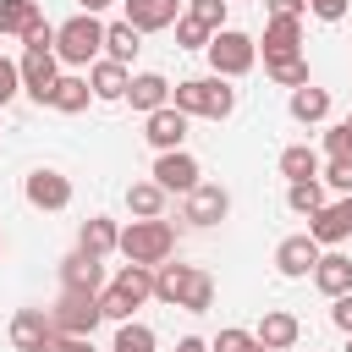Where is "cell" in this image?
Listing matches in <instances>:
<instances>
[{
    "label": "cell",
    "mask_w": 352,
    "mask_h": 352,
    "mask_svg": "<svg viewBox=\"0 0 352 352\" xmlns=\"http://www.w3.org/2000/svg\"><path fill=\"white\" fill-rule=\"evenodd\" d=\"M22 44H28V50H55V28H50V22L38 16V22H33L28 33H22Z\"/></svg>",
    "instance_id": "obj_40"
},
{
    "label": "cell",
    "mask_w": 352,
    "mask_h": 352,
    "mask_svg": "<svg viewBox=\"0 0 352 352\" xmlns=\"http://www.w3.org/2000/svg\"><path fill=\"white\" fill-rule=\"evenodd\" d=\"M286 204H292L297 214H319V209H324V187H319V176H314V182H292V187H286Z\"/></svg>",
    "instance_id": "obj_31"
},
{
    "label": "cell",
    "mask_w": 352,
    "mask_h": 352,
    "mask_svg": "<svg viewBox=\"0 0 352 352\" xmlns=\"http://www.w3.org/2000/svg\"><path fill=\"white\" fill-rule=\"evenodd\" d=\"M314 264H319V242L302 231V236H286L280 248H275V270L286 275V280H297V275H314Z\"/></svg>",
    "instance_id": "obj_13"
},
{
    "label": "cell",
    "mask_w": 352,
    "mask_h": 352,
    "mask_svg": "<svg viewBox=\"0 0 352 352\" xmlns=\"http://www.w3.org/2000/svg\"><path fill=\"white\" fill-rule=\"evenodd\" d=\"M253 60H258V44H253L248 33L220 28V33L209 38V66H214V77H242V72H253Z\"/></svg>",
    "instance_id": "obj_4"
},
{
    "label": "cell",
    "mask_w": 352,
    "mask_h": 352,
    "mask_svg": "<svg viewBox=\"0 0 352 352\" xmlns=\"http://www.w3.org/2000/svg\"><path fill=\"white\" fill-rule=\"evenodd\" d=\"M60 286L66 292H104V264H99V253H66L60 258Z\"/></svg>",
    "instance_id": "obj_11"
},
{
    "label": "cell",
    "mask_w": 352,
    "mask_h": 352,
    "mask_svg": "<svg viewBox=\"0 0 352 352\" xmlns=\"http://www.w3.org/2000/svg\"><path fill=\"white\" fill-rule=\"evenodd\" d=\"M170 104L187 110V116H209V121H226L236 110V88H226V77H187L170 88Z\"/></svg>",
    "instance_id": "obj_1"
},
{
    "label": "cell",
    "mask_w": 352,
    "mask_h": 352,
    "mask_svg": "<svg viewBox=\"0 0 352 352\" xmlns=\"http://www.w3.org/2000/svg\"><path fill=\"white\" fill-rule=\"evenodd\" d=\"M264 6H270V16H297V22L308 11V0H264Z\"/></svg>",
    "instance_id": "obj_44"
},
{
    "label": "cell",
    "mask_w": 352,
    "mask_h": 352,
    "mask_svg": "<svg viewBox=\"0 0 352 352\" xmlns=\"http://www.w3.org/2000/svg\"><path fill=\"white\" fill-rule=\"evenodd\" d=\"M110 352H154V330L138 324V319H126V324L116 330V346H110Z\"/></svg>",
    "instance_id": "obj_32"
},
{
    "label": "cell",
    "mask_w": 352,
    "mask_h": 352,
    "mask_svg": "<svg viewBox=\"0 0 352 352\" xmlns=\"http://www.w3.org/2000/svg\"><path fill=\"white\" fill-rule=\"evenodd\" d=\"M22 88L38 99V104H50V94H55V82H60V55L55 50H22Z\"/></svg>",
    "instance_id": "obj_6"
},
{
    "label": "cell",
    "mask_w": 352,
    "mask_h": 352,
    "mask_svg": "<svg viewBox=\"0 0 352 352\" xmlns=\"http://www.w3.org/2000/svg\"><path fill=\"white\" fill-rule=\"evenodd\" d=\"M0 248H6V242H0Z\"/></svg>",
    "instance_id": "obj_48"
},
{
    "label": "cell",
    "mask_w": 352,
    "mask_h": 352,
    "mask_svg": "<svg viewBox=\"0 0 352 352\" xmlns=\"http://www.w3.org/2000/svg\"><path fill=\"white\" fill-rule=\"evenodd\" d=\"M143 138L160 148V154H170V148H182V138H187V110H176V104H165V110H154L148 121H143Z\"/></svg>",
    "instance_id": "obj_12"
},
{
    "label": "cell",
    "mask_w": 352,
    "mask_h": 352,
    "mask_svg": "<svg viewBox=\"0 0 352 352\" xmlns=\"http://www.w3.org/2000/svg\"><path fill=\"white\" fill-rule=\"evenodd\" d=\"M110 286H116V292H126L132 302H143V297H154V264H126Z\"/></svg>",
    "instance_id": "obj_28"
},
{
    "label": "cell",
    "mask_w": 352,
    "mask_h": 352,
    "mask_svg": "<svg viewBox=\"0 0 352 352\" xmlns=\"http://www.w3.org/2000/svg\"><path fill=\"white\" fill-rule=\"evenodd\" d=\"M88 99H94L88 77H60V82H55V94H50V104H55L60 116H77V110H88Z\"/></svg>",
    "instance_id": "obj_23"
},
{
    "label": "cell",
    "mask_w": 352,
    "mask_h": 352,
    "mask_svg": "<svg viewBox=\"0 0 352 352\" xmlns=\"http://www.w3.org/2000/svg\"><path fill=\"white\" fill-rule=\"evenodd\" d=\"M319 182H330L336 192H352V154H330V165H324Z\"/></svg>",
    "instance_id": "obj_37"
},
{
    "label": "cell",
    "mask_w": 352,
    "mask_h": 352,
    "mask_svg": "<svg viewBox=\"0 0 352 352\" xmlns=\"http://www.w3.org/2000/svg\"><path fill=\"white\" fill-rule=\"evenodd\" d=\"M209 38H214V33H209L204 22H192L187 11L176 16V44H182V50H209Z\"/></svg>",
    "instance_id": "obj_34"
},
{
    "label": "cell",
    "mask_w": 352,
    "mask_h": 352,
    "mask_svg": "<svg viewBox=\"0 0 352 352\" xmlns=\"http://www.w3.org/2000/svg\"><path fill=\"white\" fill-rule=\"evenodd\" d=\"M330 319H336V330H346V336H352V292H341V297H336Z\"/></svg>",
    "instance_id": "obj_42"
},
{
    "label": "cell",
    "mask_w": 352,
    "mask_h": 352,
    "mask_svg": "<svg viewBox=\"0 0 352 352\" xmlns=\"http://www.w3.org/2000/svg\"><path fill=\"white\" fill-rule=\"evenodd\" d=\"M22 192H28L33 209H66V204H72V182H66L60 170H50V165H38V170L22 182Z\"/></svg>",
    "instance_id": "obj_8"
},
{
    "label": "cell",
    "mask_w": 352,
    "mask_h": 352,
    "mask_svg": "<svg viewBox=\"0 0 352 352\" xmlns=\"http://www.w3.org/2000/svg\"><path fill=\"white\" fill-rule=\"evenodd\" d=\"M99 50H104V22H99L94 11H77L72 22L55 28V55H60L66 66H94Z\"/></svg>",
    "instance_id": "obj_2"
},
{
    "label": "cell",
    "mask_w": 352,
    "mask_h": 352,
    "mask_svg": "<svg viewBox=\"0 0 352 352\" xmlns=\"http://www.w3.org/2000/svg\"><path fill=\"white\" fill-rule=\"evenodd\" d=\"M187 275H192V264H154V297H160L165 308H182Z\"/></svg>",
    "instance_id": "obj_21"
},
{
    "label": "cell",
    "mask_w": 352,
    "mask_h": 352,
    "mask_svg": "<svg viewBox=\"0 0 352 352\" xmlns=\"http://www.w3.org/2000/svg\"><path fill=\"white\" fill-rule=\"evenodd\" d=\"M126 104H132V110H143V116H154V110H165V104H170V82H165L160 72H138V77H132V88H126Z\"/></svg>",
    "instance_id": "obj_16"
},
{
    "label": "cell",
    "mask_w": 352,
    "mask_h": 352,
    "mask_svg": "<svg viewBox=\"0 0 352 352\" xmlns=\"http://www.w3.org/2000/svg\"><path fill=\"white\" fill-rule=\"evenodd\" d=\"M280 176H286V182H314V176H319V154H314L308 143H292V148L280 154Z\"/></svg>",
    "instance_id": "obj_27"
},
{
    "label": "cell",
    "mask_w": 352,
    "mask_h": 352,
    "mask_svg": "<svg viewBox=\"0 0 352 352\" xmlns=\"http://www.w3.org/2000/svg\"><path fill=\"white\" fill-rule=\"evenodd\" d=\"M154 182H160L165 192H192V187H198V160H192L187 148L160 154V160H154Z\"/></svg>",
    "instance_id": "obj_10"
},
{
    "label": "cell",
    "mask_w": 352,
    "mask_h": 352,
    "mask_svg": "<svg viewBox=\"0 0 352 352\" xmlns=\"http://www.w3.org/2000/svg\"><path fill=\"white\" fill-rule=\"evenodd\" d=\"M176 352H209V341H198V336H182V341H176Z\"/></svg>",
    "instance_id": "obj_45"
},
{
    "label": "cell",
    "mask_w": 352,
    "mask_h": 352,
    "mask_svg": "<svg viewBox=\"0 0 352 352\" xmlns=\"http://www.w3.org/2000/svg\"><path fill=\"white\" fill-rule=\"evenodd\" d=\"M121 253H126V264H165L176 253V231L165 220H132L121 231Z\"/></svg>",
    "instance_id": "obj_3"
},
{
    "label": "cell",
    "mask_w": 352,
    "mask_h": 352,
    "mask_svg": "<svg viewBox=\"0 0 352 352\" xmlns=\"http://www.w3.org/2000/svg\"><path fill=\"white\" fill-rule=\"evenodd\" d=\"M55 330L60 336H94V324L104 319L99 314V292H60V302L50 308Z\"/></svg>",
    "instance_id": "obj_5"
},
{
    "label": "cell",
    "mask_w": 352,
    "mask_h": 352,
    "mask_svg": "<svg viewBox=\"0 0 352 352\" xmlns=\"http://www.w3.org/2000/svg\"><path fill=\"white\" fill-rule=\"evenodd\" d=\"M50 352H94V336H55Z\"/></svg>",
    "instance_id": "obj_43"
},
{
    "label": "cell",
    "mask_w": 352,
    "mask_h": 352,
    "mask_svg": "<svg viewBox=\"0 0 352 352\" xmlns=\"http://www.w3.org/2000/svg\"><path fill=\"white\" fill-rule=\"evenodd\" d=\"M346 6H352V0H308V11H314L319 22H341V16H346Z\"/></svg>",
    "instance_id": "obj_41"
},
{
    "label": "cell",
    "mask_w": 352,
    "mask_h": 352,
    "mask_svg": "<svg viewBox=\"0 0 352 352\" xmlns=\"http://www.w3.org/2000/svg\"><path fill=\"white\" fill-rule=\"evenodd\" d=\"M38 22V0H0V33H28Z\"/></svg>",
    "instance_id": "obj_29"
},
{
    "label": "cell",
    "mask_w": 352,
    "mask_h": 352,
    "mask_svg": "<svg viewBox=\"0 0 352 352\" xmlns=\"http://www.w3.org/2000/svg\"><path fill=\"white\" fill-rule=\"evenodd\" d=\"M55 336H60V330H55V319H50L44 308H16V314H11V346H16V352H50Z\"/></svg>",
    "instance_id": "obj_7"
},
{
    "label": "cell",
    "mask_w": 352,
    "mask_h": 352,
    "mask_svg": "<svg viewBox=\"0 0 352 352\" xmlns=\"http://www.w3.org/2000/svg\"><path fill=\"white\" fill-rule=\"evenodd\" d=\"M253 336H258L270 352H286V346L302 336V324H297V314H286V308H270V314L258 319V330H253Z\"/></svg>",
    "instance_id": "obj_18"
},
{
    "label": "cell",
    "mask_w": 352,
    "mask_h": 352,
    "mask_svg": "<svg viewBox=\"0 0 352 352\" xmlns=\"http://www.w3.org/2000/svg\"><path fill=\"white\" fill-rule=\"evenodd\" d=\"M104 6H116V0H82V11H104Z\"/></svg>",
    "instance_id": "obj_46"
},
{
    "label": "cell",
    "mask_w": 352,
    "mask_h": 352,
    "mask_svg": "<svg viewBox=\"0 0 352 352\" xmlns=\"http://www.w3.org/2000/svg\"><path fill=\"white\" fill-rule=\"evenodd\" d=\"M16 94H22V66H16V60H6V55H0V104H11V99H16Z\"/></svg>",
    "instance_id": "obj_38"
},
{
    "label": "cell",
    "mask_w": 352,
    "mask_h": 352,
    "mask_svg": "<svg viewBox=\"0 0 352 352\" xmlns=\"http://www.w3.org/2000/svg\"><path fill=\"white\" fill-rule=\"evenodd\" d=\"M132 308H138V302H132L126 292H116V286H104V292H99V314H104V319L126 324V319H132Z\"/></svg>",
    "instance_id": "obj_35"
},
{
    "label": "cell",
    "mask_w": 352,
    "mask_h": 352,
    "mask_svg": "<svg viewBox=\"0 0 352 352\" xmlns=\"http://www.w3.org/2000/svg\"><path fill=\"white\" fill-rule=\"evenodd\" d=\"M126 209H132L138 220H160V209H165V187H160V182H132V187H126Z\"/></svg>",
    "instance_id": "obj_25"
},
{
    "label": "cell",
    "mask_w": 352,
    "mask_h": 352,
    "mask_svg": "<svg viewBox=\"0 0 352 352\" xmlns=\"http://www.w3.org/2000/svg\"><path fill=\"white\" fill-rule=\"evenodd\" d=\"M182 16V0H126V22L138 33H160Z\"/></svg>",
    "instance_id": "obj_15"
},
{
    "label": "cell",
    "mask_w": 352,
    "mask_h": 352,
    "mask_svg": "<svg viewBox=\"0 0 352 352\" xmlns=\"http://www.w3.org/2000/svg\"><path fill=\"white\" fill-rule=\"evenodd\" d=\"M280 55H302V22L297 16H270L264 22V60H280Z\"/></svg>",
    "instance_id": "obj_14"
},
{
    "label": "cell",
    "mask_w": 352,
    "mask_h": 352,
    "mask_svg": "<svg viewBox=\"0 0 352 352\" xmlns=\"http://www.w3.org/2000/svg\"><path fill=\"white\" fill-rule=\"evenodd\" d=\"M346 352H352V336H346Z\"/></svg>",
    "instance_id": "obj_47"
},
{
    "label": "cell",
    "mask_w": 352,
    "mask_h": 352,
    "mask_svg": "<svg viewBox=\"0 0 352 352\" xmlns=\"http://www.w3.org/2000/svg\"><path fill=\"white\" fill-rule=\"evenodd\" d=\"M187 16L204 22L209 33H220V22H226V0H187Z\"/></svg>",
    "instance_id": "obj_36"
},
{
    "label": "cell",
    "mask_w": 352,
    "mask_h": 352,
    "mask_svg": "<svg viewBox=\"0 0 352 352\" xmlns=\"http://www.w3.org/2000/svg\"><path fill=\"white\" fill-rule=\"evenodd\" d=\"M292 116L308 126V121H324L330 116V94L324 88H314V82H302V88H292Z\"/></svg>",
    "instance_id": "obj_24"
},
{
    "label": "cell",
    "mask_w": 352,
    "mask_h": 352,
    "mask_svg": "<svg viewBox=\"0 0 352 352\" xmlns=\"http://www.w3.org/2000/svg\"><path fill=\"white\" fill-rule=\"evenodd\" d=\"M88 88H94V99H126V88H132V72L121 66V60H94V72H88Z\"/></svg>",
    "instance_id": "obj_17"
},
{
    "label": "cell",
    "mask_w": 352,
    "mask_h": 352,
    "mask_svg": "<svg viewBox=\"0 0 352 352\" xmlns=\"http://www.w3.org/2000/svg\"><path fill=\"white\" fill-rule=\"evenodd\" d=\"M209 352H270L258 336H248V330H220L214 341H209Z\"/></svg>",
    "instance_id": "obj_33"
},
{
    "label": "cell",
    "mask_w": 352,
    "mask_h": 352,
    "mask_svg": "<svg viewBox=\"0 0 352 352\" xmlns=\"http://www.w3.org/2000/svg\"><path fill=\"white\" fill-rule=\"evenodd\" d=\"M138 50H143V33H138L132 22H110V28H104V55H110V60L126 66Z\"/></svg>",
    "instance_id": "obj_22"
},
{
    "label": "cell",
    "mask_w": 352,
    "mask_h": 352,
    "mask_svg": "<svg viewBox=\"0 0 352 352\" xmlns=\"http://www.w3.org/2000/svg\"><path fill=\"white\" fill-rule=\"evenodd\" d=\"M314 286H319L324 297L352 292V258H346V253H319V264H314Z\"/></svg>",
    "instance_id": "obj_19"
},
{
    "label": "cell",
    "mask_w": 352,
    "mask_h": 352,
    "mask_svg": "<svg viewBox=\"0 0 352 352\" xmlns=\"http://www.w3.org/2000/svg\"><path fill=\"white\" fill-rule=\"evenodd\" d=\"M264 72H270L280 88H302V82H308V60H302V55H280V60H264Z\"/></svg>",
    "instance_id": "obj_30"
},
{
    "label": "cell",
    "mask_w": 352,
    "mask_h": 352,
    "mask_svg": "<svg viewBox=\"0 0 352 352\" xmlns=\"http://www.w3.org/2000/svg\"><path fill=\"white\" fill-rule=\"evenodd\" d=\"M77 248L82 253H116L121 248V231H116V220H104V214H94V220H82V231H77Z\"/></svg>",
    "instance_id": "obj_20"
},
{
    "label": "cell",
    "mask_w": 352,
    "mask_h": 352,
    "mask_svg": "<svg viewBox=\"0 0 352 352\" xmlns=\"http://www.w3.org/2000/svg\"><path fill=\"white\" fill-rule=\"evenodd\" d=\"M324 148H330V154H352V116L336 121V126L324 132Z\"/></svg>",
    "instance_id": "obj_39"
},
{
    "label": "cell",
    "mask_w": 352,
    "mask_h": 352,
    "mask_svg": "<svg viewBox=\"0 0 352 352\" xmlns=\"http://www.w3.org/2000/svg\"><path fill=\"white\" fill-rule=\"evenodd\" d=\"M231 214V192L220 187V182H198L192 192H187V220L192 226H220Z\"/></svg>",
    "instance_id": "obj_9"
},
{
    "label": "cell",
    "mask_w": 352,
    "mask_h": 352,
    "mask_svg": "<svg viewBox=\"0 0 352 352\" xmlns=\"http://www.w3.org/2000/svg\"><path fill=\"white\" fill-rule=\"evenodd\" d=\"M209 308H214V275L192 264V275H187V292H182V314H209Z\"/></svg>",
    "instance_id": "obj_26"
}]
</instances>
